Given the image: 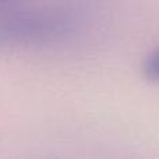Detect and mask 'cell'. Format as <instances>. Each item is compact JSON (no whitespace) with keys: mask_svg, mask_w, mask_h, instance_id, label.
I'll return each instance as SVG.
<instances>
[{"mask_svg":"<svg viewBox=\"0 0 159 159\" xmlns=\"http://www.w3.org/2000/svg\"><path fill=\"white\" fill-rule=\"evenodd\" d=\"M74 21L59 11H22L0 16V49L50 43L69 35Z\"/></svg>","mask_w":159,"mask_h":159,"instance_id":"6da1fadb","label":"cell"},{"mask_svg":"<svg viewBox=\"0 0 159 159\" xmlns=\"http://www.w3.org/2000/svg\"><path fill=\"white\" fill-rule=\"evenodd\" d=\"M143 73L147 80L159 82V49H155L145 57L143 64Z\"/></svg>","mask_w":159,"mask_h":159,"instance_id":"7a4b0ae2","label":"cell"},{"mask_svg":"<svg viewBox=\"0 0 159 159\" xmlns=\"http://www.w3.org/2000/svg\"><path fill=\"white\" fill-rule=\"evenodd\" d=\"M17 2H20V0H0V6H10Z\"/></svg>","mask_w":159,"mask_h":159,"instance_id":"3957f363","label":"cell"}]
</instances>
